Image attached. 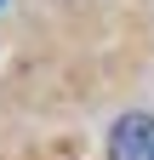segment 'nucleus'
I'll return each instance as SVG.
<instances>
[{
    "mask_svg": "<svg viewBox=\"0 0 154 160\" xmlns=\"http://www.w3.org/2000/svg\"><path fill=\"white\" fill-rule=\"evenodd\" d=\"M108 160H154V114H120L114 120Z\"/></svg>",
    "mask_w": 154,
    "mask_h": 160,
    "instance_id": "obj_1",
    "label": "nucleus"
}]
</instances>
